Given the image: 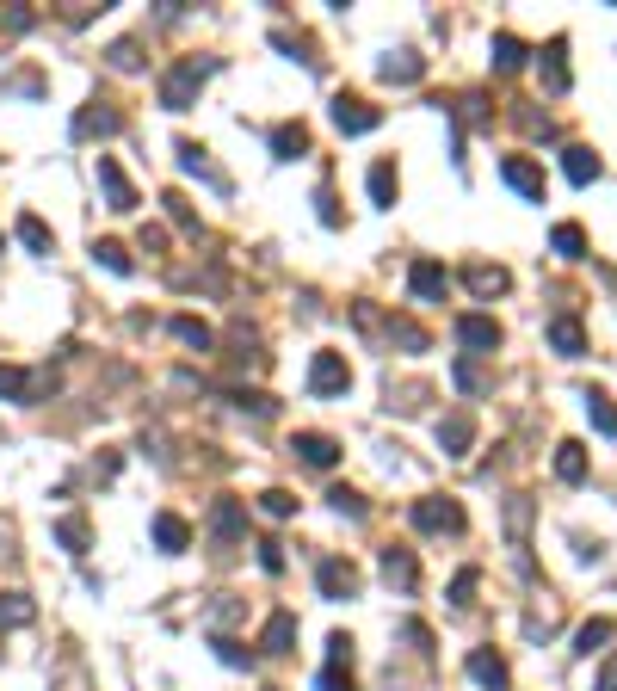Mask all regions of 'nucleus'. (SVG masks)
Wrapping results in <instances>:
<instances>
[{
    "instance_id": "nucleus-50",
    "label": "nucleus",
    "mask_w": 617,
    "mask_h": 691,
    "mask_svg": "<svg viewBox=\"0 0 617 691\" xmlns=\"http://www.w3.org/2000/svg\"><path fill=\"white\" fill-rule=\"evenodd\" d=\"M62 691H87V679H81V667H68V673H62Z\"/></svg>"
},
{
    "instance_id": "nucleus-35",
    "label": "nucleus",
    "mask_w": 617,
    "mask_h": 691,
    "mask_svg": "<svg viewBox=\"0 0 617 691\" xmlns=\"http://www.w3.org/2000/svg\"><path fill=\"white\" fill-rule=\"evenodd\" d=\"M93 260H99L105 272H130V247H124V241H93Z\"/></svg>"
},
{
    "instance_id": "nucleus-24",
    "label": "nucleus",
    "mask_w": 617,
    "mask_h": 691,
    "mask_svg": "<svg viewBox=\"0 0 617 691\" xmlns=\"http://www.w3.org/2000/svg\"><path fill=\"white\" fill-rule=\"evenodd\" d=\"M31 617H38V605H31L25 593H0V630H25Z\"/></svg>"
},
{
    "instance_id": "nucleus-16",
    "label": "nucleus",
    "mask_w": 617,
    "mask_h": 691,
    "mask_svg": "<svg viewBox=\"0 0 617 691\" xmlns=\"http://www.w3.org/2000/svg\"><path fill=\"white\" fill-rule=\"evenodd\" d=\"M155 543H161L167 556H179V550H186V543H192V525L179 519V513H155Z\"/></svg>"
},
{
    "instance_id": "nucleus-3",
    "label": "nucleus",
    "mask_w": 617,
    "mask_h": 691,
    "mask_svg": "<svg viewBox=\"0 0 617 691\" xmlns=\"http://www.w3.org/2000/svg\"><path fill=\"white\" fill-rule=\"evenodd\" d=\"M377 124H383V112H377V105L352 99V93H340V99H334V130H340V136H371Z\"/></svg>"
},
{
    "instance_id": "nucleus-13",
    "label": "nucleus",
    "mask_w": 617,
    "mask_h": 691,
    "mask_svg": "<svg viewBox=\"0 0 617 691\" xmlns=\"http://www.w3.org/2000/svg\"><path fill=\"white\" fill-rule=\"evenodd\" d=\"M383 580H389V587H414V580H420V562H414V550H402V543H389V550H383Z\"/></svg>"
},
{
    "instance_id": "nucleus-19",
    "label": "nucleus",
    "mask_w": 617,
    "mask_h": 691,
    "mask_svg": "<svg viewBox=\"0 0 617 691\" xmlns=\"http://www.w3.org/2000/svg\"><path fill=\"white\" fill-rule=\"evenodd\" d=\"M562 173L574 179V186H593V179H599V155L574 142V149H562Z\"/></svg>"
},
{
    "instance_id": "nucleus-2",
    "label": "nucleus",
    "mask_w": 617,
    "mask_h": 691,
    "mask_svg": "<svg viewBox=\"0 0 617 691\" xmlns=\"http://www.w3.org/2000/svg\"><path fill=\"white\" fill-rule=\"evenodd\" d=\"M420 531H463V506L451 500V494H426V500H414V513H408Z\"/></svg>"
},
{
    "instance_id": "nucleus-6",
    "label": "nucleus",
    "mask_w": 617,
    "mask_h": 691,
    "mask_svg": "<svg viewBox=\"0 0 617 691\" xmlns=\"http://www.w3.org/2000/svg\"><path fill=\"white\" fill-rule=\"evenodd\" d=\"M99 186H105V210H136V186L124 179V167L112 161V155H99Z\"/></svg>"
},
{
    "instance_id": "nucleus-30",
    "label": "nucleus",
    "mask_w": 617,
    "mask_h": 691,
    "mask_svg": "<svg viewBox=\"0 0 617 691\" xmlns=\"http://www.w3.org/2000/svg\"><path fill=\"white\" fill-rule=\"evenodd\" d=\"M395 192H402V179H395V161H377L371 167V204H395Z\"/></svg>"
},
{
    "instance_id": "nucleus-18",
    "label": "nucleus",
    "mask_w": 617,
    "mask_h": 691,
    "mask_svg": "<svg viewBox=\"0 0 617 691\" xmlns=\"http://www.w3.org/2000/svg\"><path fill=\"white\" fill-rule=\"evenodd\" d=\"M124 118L105 112V105H87V112H75V136H118Z\"/></svg>"
},
{
    "instance_id": "nucleus-40",
    "label": "nucleus",
    "mask_w": 617,
    "mask_h": 691,
    "mask_svg": "<svg viewBox=\"0 0 617 691\" xmlns=\"http://www.w3.org/2000/svg\"><path fill=\"white\" fill-rule=\"evenodd\" d=\"M260 513H266V519H290V513H297V500H290L284 488H266V494H260Z\"/></svg>"
},
{
    "instance_id": "nucleus-46",
    "label": "nucleus",
    "mask_w": 617,
    "mask_h": 691,
    "mask_svg": "<svg viewBox=\"0 0 617 691\" xmlns=\"http://www.w3.org/2000/svg\"><path fill=\"white\" fill-rule=\"evenodd\" d=\"M260 568H266V574H284V550H278V543H260Z\"/></svg>"
},
{
    "instance_id": "nucleus-31",
    "label": "nucleus",
    "mask_w": 617,
    "mask_h": 691,
    "mask_svg": "<svg viewBox=\"0 0 617 691\" xmlns=\"http://www.w3.org/2000/svg\"><path fill=\"white\" fill-rule=\"evenodd\" d=\"M562 56H568V44H562V38H556L550 50H543V81H550V93H568V62H562Z\"/></svg>"
},
{
    "instance_id": "nucleus-11",
    "label": "nucleus",
    "mask_w": 617,
    "mask_h": 691,
    "mask_svg": "<svg viewBox=\"0 0 617 691\" xmlns=\"http://www.w3.org/2000/svg\"><path fill=\"white\" fill-rule=\"evenodd\" d=\"M173 155H179V167H186V173H198L204 186L229 192V173H216V167H210V149H198V142H173Z\"/></svg>"
},
{
    "instance_id": "nucleus-21",
    "label": "nucleus",
    "mask_w": 617,
    "mask_h": 691,
    "mask_svg": "<svg viewBox=\"0 0 617 691\" xmlns=\"http://www.w3.org/2000/svg\"><path fill=\"white\" fill-rule=\"evenodd\" d=\"M488 62H494V75H513V68L525 62V44L513 38V31H500V38L488 44Z\"/></svg>"
},
{
    "instance_id": "nucleus-33",
    "label": "nucleus",
    "mask_w": 617,
    "mask_h": 691,
    "mask_svg": "<svg viewBox=\"0 0 617 691\" xmlns=\"http://www.w3.org/2000/svg\"><path fill=\"white\" fill-rule=\"evenodd\" d=\"M19 241H25L31 253H50V247H56V235L44 229V216H19Z\"/></svg>"
},
{
    "instance_id": "nucleus-41",
    "label": "nucleus",
    "mask_w": 617,
    "mask_h": 691,
    "mask_svg": "<svg viewBox=\"0 0 617 691\" xmlns=\"http://www.w3.org/2000/svg\"><path fill=\"white\" fill-rule=\"evenodd\" d=\"M161 204H167V216H173V223H179V229H186V235H198V223H192V204H186V198H179V192H167Z\"/></svg>"
},
{
    "instance_id": "nucleus-34",
    "label": "nucleus",
    "mask_w": 617,
    "mask_h": 691,
    "mask_svg": "<svg viewBox=\"0 0 617 691\" xmlns=\"http://www.w3.org/2000/svg\"><path fill=\"white\" fill-rule=\"evenodd\" d=\"M611 630H617V624H611V617H593V624H580V636H574V648H580V654H593V648H605V642H611Z\"/></svg>"
},
{
    "instance_id": "nucleus-1",
    "label": "nucleus",
    "mask_w": 617,
    "mask_h": 691,
    "mask_svg": "<svg viewBox=\"0 0 617 691\" xmlns=\"http://www.w3.org/2000/svg\"><path fill=\"white\" fill-rule=\"evenodd\" d=\"M204 75H210V62H173L161 75V105L167 112H186V105L198 99V87H204Z\"/></svg>"
},
{
    "instance_id": "nucleus-29",
    "label": "nucleus",
    "mask_w": 617,
    "mask_h": 691,
    "mask_svg": "<svg viewBox=\"0 0 617 691\" xmlns=\"http://www.w3.org/2000/svg\"><path fill=\"white\" fill-rule=\"evenodd\" d=\"M550 247L562 253V260H587V229H580V223H556Z\"/></svg>"
},
{
    "instance_id": "nucleus-45",
    "label": "nucleus",
    "mask_w": 617,
    "mask_h": 691,
    "mask_svg": "<svg viewBox=\"0 0 617 691\" xmlns=\"http://www.w3.org/2000/svg\"><path fill=\"white\" fill-rule=\"evenodd\" d=\"M321 691H352V667H328L321 673Z\"/></svg>"
},
{
    "instance_id": "nucleus-12",
    "label": "nucleus",
    "mask_w": 617,
    "mask_h": 691,
    "mask_svg": "<svg viewBox=\"0 0 617 691\" xmlns=\"http://www.w3.org/2000/svg\"><path fill=\"white\" fill-rule=\"evenodd\" d=\"M469 445H476V420H469V414H445V420H439V451H445V457H463Z\"/></svg>"
},
{
    "instance_id": "nucleus-26",
    "label": "nucleus",
    "mask_w": 617,
    "mask_h": 691,
    "mask_svg": "<svg viewBox=\"0 0 617 691\" xmlns=\"http://www.w3.org/2000/svg\"><path fill=\"white\" fill-rule=\"evenodd\" d=\"M587 420H593V432H605V439H617V402L605 389H593L587 395Z\"/></svg>"
},
{
    "instance_id": "nucleus-9",
    "label": "nucleus",
    "mask_w": 617,
    "mask_h": 691,
    "mask_svg": "<svg viewBox=\"0 0 617 691\" xmlns=\"http://www.w3.org/2000/svg\"><path fill=\"white\" fill-rule=\"evenodd\" d=\"M290 451H297L309 469H334V463H340V445L328 439V432H297V439H290Z\"/></svg>"
},
{
    "instance_id": "nucleus-23",
    "label": "nucleus",
    "mask_w": 617,
    "mask_h": 691,
    "mask_svg": "<svg viewBox=\"0 0 617 691\" xmlns=\"http://www.w3.org/2000/svg\"><path fill=\"white\" fill-rule=\"evenodd\" d=\"M377 75H383V81H402V87H408V81H420V75H426V62H420L414 50H395V56L377 68Z\"/></svg>"
},
{
    "instance_id": "nucleus-47",
    "label": "nucleus",
    "mask_w": 617,
    "mask_h": 691,
    "mask_svg": "<svg viewBox=\"0 0 617 691\" xmlns=\"http://www.w3.org/2000/svg\"><path fill=\"white\" fill-rule=\"evenodd\" d=\"M451 377H457V389H469V395H476V389H482V371H476V365H457Z\"/></svg>"
},
{
    "instance_id": "nucleus-25",
    "label": "nucleus",
    "mask_w": 617,
    "mask_h": 691,
    "mask_svg": "<svg viewBox=\"0 0 617 691\" xmlns=\"http://www.w3.org/2000/svg\"><path fill=\"white\" fill-rule=\"evenodd\" d=\"M303 149H309V130H303V124H278V130H272V155H278V161H297Z\"/></svg>"
},
{
    "instance_id": "nucleus-48",
    "label": "nucleus",
    "mask_w": 617,
    "mask_h": 691,
    "mask_svg": "<svg viewBox=\"0 0 617 691\" xmlns=\"http://www.w3.org/2000/svg\"><path fill=\"white\" fill-rule=\"evenodd\" d=\"M593 691H617V654H611V661L599 667V685H593Z\"/></svg>"
},
{
    "instance_id": "nucleus-49",
    "label": "nucleus",
    "mask_w": 617,
    "mask_h": 691,
    "mask_svg": "<svg viewBox=\"0 0 617 691\" xmlns=\"http://www.w3.org/2000/svg\"><path fill=\"white\" fill-rule=\"evenodd\" d=\"M167 247V229H142V253H161Z\"/></svg>"
},
{
    "instance_id": "nucleus-14",
    "label": "nucleus",
    "mask_w": 617,
    "mask_h": 691,
    "mask_svg": "<svg viewBox=\"0 0 617 691\" xmlns=\"http://www.w3.org/2000/svg\"><path fill=\"white\" fill-rule=\"evenodd\" d=\"M260 648H266V654H290V648H297V617H290V611H272Z\"/></svg>"
},
{
    "instance_id": "nucleus-17",
    "label": "nucleus",
    "mask_w": 617,
    "mask_h": 691,
    "mask_svg": "<svg viewBox=\"0 0 617 691\" xmlns=\"http://www.w3.org/2000/svg\"><path fill=\"white\" fill-rule=\"evenodd\" d=\"M550 346H556L562 358H580V352H587V334H580L574 315H556V321H550Z\"/></svg>"
},
{
    "instance_id": "nucleus-7",
    "label": "nucleus",
    "mask_w": 617,
    "mask_h": 691,
    "mask_svg": "<svg viewBox=\"0 0 617 691\" xmlns=\"http://www.w3.org/2000/svg\"><path fill=\"white\" fill-rule=\"evenodd\" d=\"M408 290H414L420 303H439L445 290H451V272H445L439 260H414V266H408Z\"/></svg>"
},
{
    "instance_id": "nucleus-28",
    "label": "nucleus",
    "mask_w": 617,
    "mask_h": 691,
    "mask_svg": "<svg viewBox=\"0 0 617 691\" xmlns=\"http://www.w3.org/2000/svg\"><path fill=\"white\" fill-rule=\"evenodd\" d=\"M38 389H44V377H25L19 365H0V395H13V402H31Z\"/></svg>"
},
{
    "instance_id": "nucleus-4",
    "label": "nucleus",
    "mask_w": 617,
    "mask_h": 691,
    "mask_svg": "<svg viewBox=\"0 0 617 691\" xmlns=\"http://www.w3.org/2000/svg\"><path fill=\"white\" fill-rule=\"evenodd\" d=\"M309 389H315V395H346V389H352L346 358H340V352H315V358H309Z\"/></svg>"
},
{
    "instance_id": "nucleus-20",
    "label": "nucleus",
    "mask_w": 617,
    "mask_h": 691,
    "mask_svg": "<svg viewBox=\"0 0 617 691\" xmlns=\"http://www.w3.org/2000/svg\"><path fill=\"white\" fill-rule=\"evenodd\" d=\"M463 278H469V290H476V297H500V290L513 284V278H506V266H488V260H476Z\"/></svg>"
},
{
    "instance_id": "nucleus-27",
    "label": "nucleus",
    "mask_w": 617,
    "mask_h": 691,
    "mask_svg": "<svg viewBox=\"0 0 617 691\" xmlns=\"http://www.w3.org/2000/svg\"><path fill=\"white\" fill-rule=\"evenodd\" d=\"M556 476L562 482H587V445H556Z\"/></svg>"
},
{
    "instance_id": "nucleus-36",
    "label": "nucleus",
    "mask_w": 617,
    "mask_h": 691,
    "mask_svg": "<svg viewBox=\"0 0 617 691\" xmlns=\"http://www.w3.org/2000/svg\"><path fill=\"white\" fill-rule=\"evenodd\" d=\"M173 334L186 340V346H198V352H210V327L198 315H173Z\"/></svg>"
},
{
    "instance_id": "nucleus-37",
    "label": "nucleus",
    "mask_w": 617,
    "mask_h": 691,
    "mask_svg": "<svg viewBox=\"0 0 617 691\" xmlns=\"http://www.w3.org/2000/svg\"><path fill=\"white\" fill-rule=\"evenodd\" d=\"M389 340H395V346H408V352H426V334H420L408 315H395V321H389Z\"/></svg>"
},
{
    "instance_id": "nucleus-5",
    "label": "nucleus",
    "mask_w": 617,
    "mask_h": 691,
    "mask_svg": "<svg viewBox=\"0 0 617 691\" xmlns=\"http://www.w3.org/2000/svg\"><path fill=\"white\" fill-rule=\"evenodd\" d=\"M500 179H506V186H513L519 198L543 204V167H537V161H525V155H506V161H500Z\"/></svg>"
},
{
    "instance_id": "nucleus-32",
    "label": "nucleus",
    "mask_w": 617,
    "mask_h": 691,
    "mask_svg": "<svg viewBox=\"0 0 617 691\" xmlns=\"http://www.w3.org/2000/svg\"><path fill=\"white\" fill-rule=\"evenodd\" d=\"M56 537H62V550H75V556H87V543H93V531H87V519H56Z\"/></svg>"
},
{
    "instance_id": "nucleus-8",
    "label": "nucleus",
    "mask_w": 617,
    "mask_h": 691,
    "mask_svg": "<svg viewBox=\"0 0 617 691\" xmlns=\"http://www.w3.org/2000/svg\"><path fill=\"white\" fill-rule=\"evenodd\" d=\"M457 340L469 352H494L500 346V321L494 315H457Z\"/></svg>"
},
{
    "instance_id": "nucleus-43",
    "label": "nucleus",
    "mask_w": 617,
    "mask_h": 691,
    "mask_svg": "<svg viewBox=\"0 0 617 691\" xmlns=\"http://www.w3.org/2000/svg\"><path fill=\"white\" fill-rule=\"evenodd\" d=\"M216 654H223L229 667H253V654H247L241 642H229V636H216Z\"/></svg>"
},
{
    "instance_id": "nucleus-38",
    "label": "nucleus",
    "mask_w": 617,
    "mask_h": 691,
    "mask_svg": "<svg viewBox=\"0 0 617 691\" xmlns=\"http://www.w3.org/2000/svg\"><path fill=\"white\" fill-rule=\"evenodd\" d=\"M476 580H482L476 568H463V574L451 580V605H457V611H469V605H476Z\"/></svg>"
},
{
    "instance_id": "nucleus-44",
    "label": "nucleus",
    "mask_w": 617,
    "mask_h": 691,
    "mask_svg": "<svg viewBox=\"0 0 617 691\" xmlns=\"http://www.w3.org/2000/svg\"><path fill=\"white\" fill-rule=\"evenodd\" d=\"M525 519H531V500L519 494L513 506H506V525H513V537H525Z\"/></svg>"
},
{
    "instance_id": "nucleus-15",
    "label": "nucleus",
    "mask_w": 617,
    "mask_h": 691,
    "mask_svg": "<svg viewBox=\"0 0 617 691\" xmlns=\"http://www.w3.org/2000/svg\"><path fill=\"white\" fill-rule=\"evenodd\" d=\"M469 679L488 685V691H506V661L494 648H476V654H469Z\"/></svg>"
},
{
    "instance_id": "nucleus-22",
    "label": "nucleus",
    "mask_w": 617,
    "mask_h": 691,
    "mask_svg": "<svg viewBox=\"0 0 617 691\" xmlns=\"http://www.w3.org/2000/svg\"><path fill=\"white\" fill-rule=\"evenodd\" d=\"M210 531H216V537H241V531H247V506H241V500H216Z\"/></svg>"
},
{
    "instance_id": "nucleus-39",
    "label": "nucleus",
    "mask_w": 617,
    "mask_h": 691,
    "mask_svg": "<svg viewBox=\"0 0 617 691\" xmlns=\"http://www.w3.org/2000/svg\"><path fill=\"white\" fill-rule=\"evenodd\" d=\"M328 506L346 519H365V494H352V488H328Z\"/></svg>"
},
{
    "instance_id": "nucleus-42",
    "label": "nucleus",
    "mask_w": 617,
    "mask_h": 691,
    "mask_svg": "<svg viewBox=\"0 0 617 691\" xmlns=\"http://www.w3.org/2000/svg\"><path fill=\"white\" fill-rule=\"evenodd\" d=\"M112 68H124V75H136V68H142V50L124 38V44H112Z\"/></svg>"
},
{
    "instance_id": "nucleus-10",
    "label": "nucleus",
    "mask_w": 617,
    "mask_h": 691,
    "mask_svg": "<svg viewBox=\"0 0 617 691\" xmlns=\"http://www.w3.org/2000/svg\"><path fill=\"white\" fill-rule=\"evenodd\" d=\"M315 580H321V593H328V599H352V593H358V568H352V562H340V556L321 562V568H315Z\"/></svg>"
}]
</instances>
